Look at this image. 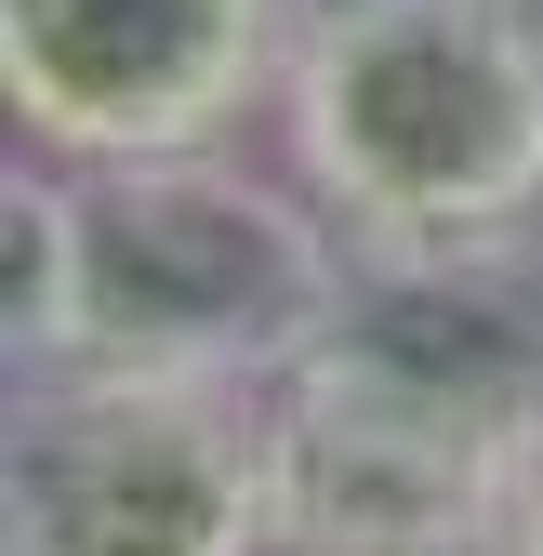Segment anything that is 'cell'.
<instances>
[{
  "instance_id": "1",
  "label": "cell",
  "mask_w": 543,
  "mask_h": 556,
  "mask_svg": "<svg viewBox=\"0 0 543 556\" xmlns=\"http://www.w3.org/2000/svg\"><path fill=\"white\" fill-rule=\"evenodd\" d=\"M265 119L358 265L543 278V0H292Z\"/></svg>"
},
{
  "instance_id": "2",
  "label": "cell",
  "mask_w": 543,
  "mask_h": 556,
  "mask_svg": "<svg viewBox=\"0 0 543 556\" xmlns=\"http://www.w3.org/2000/svg\"><path fill=\"white\" fill-rule=\"evenodd\" d=\"M358 305V252L292 173L132 160L80 173V371L279 397Z\"/></svg>"
},
{
  "instance_id": "3",
  "label": "cell",
  "mask_w": 543,
  "mask_h": 556,
  "mask_svg": "<svg viewBox=\"0 0 543 556\" xmlns=\"http://www.w3.org/2000/svg\"><path fill=\"white\" fill-rule=\"evenodd\" d=\"M0 556H265V397L66 371L0 425Z\"/></svg>"
},
{
  "instance_id": "4",
  "label": "cell",
  "mask_w": 543,
  "mask_h": 556,
  "mask_svg": "<svg viewBox=\"0 0 543 556\" xmlns=\"http://www.w3.org/2000/svg\"><path fill=\"white\" fill-rule=\"evenodd\" d=\"M292 0H0V106L53 173L213 160L279 106Z\"/></svg>"
},
{
  "instance_id": "5",
  "label": "cell",
  "mask_w": 543,
  "mask_h": 556,
  "mask_svg": "<svg viewBox=\"0 0 543 556\" xmlns=\"http://www.w3.org/2000/svg\"><path fill=\"white\" fill-rule=\"evenodd\" d=\"M292 384L517 477V451L543 438V278H517V265H358L345 331Z\"/></svg>"
},
{
  "instance_id": "6",
  "label": "cell",
  "mask_w": 543,
  "mask_h": 556,
  "mask_svg": "<svg viewBox=\"0 0 543 556\" xmlns=\"http://www.w3.org/2000/svg\"><path fill=\"white\" fill-rule=\"evenodd\" d=\"M504 464L438 451L318 384L265 397V556H491Z\"/></svg>"
},
{
  "instance_id": "7",
  "label": "cell",
  "mask_w": 543,
  "mask_h": 556,
  "mask_svg": "<svg viewBox=\"0 0 543 556\" xmlns=\"http://www.w3.org/2000/svg\"><path fill=\"white\" fill-rule=\"evenodd\" d=\"M0 358H14V397L80 371V173L27 147L0 173Z\"/></svg>"
},
{
  "instance_id": "8",
  "label": "cell",
  "mask_w": 543,
  "mask_h": 556,
  "mask_svg": "<svg viewBox=\"0 0 543 556\" xmlns=\"http://www.w3.org/2000/svg\"><path fill=\"white\" fill-rule=\"evenodd\" d=\"M491 556H543V438L517 451V477H504V543Z\"/></svg>"
}]
</instances>
